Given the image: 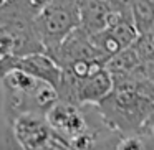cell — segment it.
<instances>
[{"label":"cell","mask_w":154,"mask_h":150,"mask_svg":"<svg viewBox=\"0 0 154 150\" xmlns=\"http://www.w3.org/2000/svg\"><path fill=\"white\" fill-rule=\"evenodd\" d=\"M4 93V114L7 122L20 114H43L58 101L51 84L40 81L20 69H10L0 81Z\"/></svg>","instance_id":"cell-1"},{"label":"cell","mask_w":154,"mask_h":150,"mask_svg":"<svg viewBox=\"0 0 154 150\" xmlns=\"http://www.w3.org/2000/svg\"><path fill=\"white\" fill-rule=\"evenodd\" d=\"M43 50L50 54L73 30L80 27L78 0H50L32 20Z\"/></svg>","instance_id":"cell-2"},{"label":"cell","mask_w":154,"mask_h":150,"mask_svg":"<svg viewBox=\"0 0 154 150\" xmlns=\"http://www.w3.org/2000/svg\"><path fill=\"white\" fill-rule=\"evenodd\" d=\"M8 124L20 150H63V143L48 125L43 114H20Z\"/></svg>","instance_id":"cell-3"},{"label":"cell","mask_w":154,"mask_h":150,"mask_svg":"<svg viewBox=\"0 0 154 150\" xmlns=\"http://www.w3.org/2000/svg\"><path fill=\"white\" fill-rule=\"evenodd\" d=\"M45 119L61 143L90 129L86 116L81 112L80 106H75L71 102H65L60 99L45 112Z\"/></svg>","instance_id":"cell-4"},{"label":"cell","mask_w":154,"mask_h":150,"mask_svg":"<svg viewBox=\"0 0 154 150\" xmlns=\"http://www.w3.org/2000/svg\"><path fill=\"white\" fill-rule=\"evenodd\" d=\"M48 56L53 58L60 68H66L76 61H98L103 64L106 63L103 56L98 53V50L93 46L90 35L80 27L71 31Z\"/></svg>","instance_id":"cell-5"},{"label":"cell","mask_w":154,"mask_h":150,"mask_svg":"<svg viewBox=\"0 0 154 150\" xmlns=\"http://www.w3.org/2000/svg\"><path fill=\"white\" fill-rule=\"evenodd\" d=\"M0 63L5 69V74L10 69H20L37 79L51 84L55 89L60 83L61 68L47 53H32L27 56H7L0 60Z\"/></svg>","instance_id":"cell-6"},{"label":"cell","mask_w":154,"mask_h":150,"mask_svg":"<svg viewBox=\"0 0 154 150\" xmlns=\"http://www.w3.org/2000/svg\"><path fill=\"white\" fill-rule=\"evenodd\" d=\"M113 89V78L104 66L94 69L78 81L76 102L78 106H96Z\"/></svg>","instance_id":"cell-7"},{"label":"cell","mask_w":154,"mask_h":150,"mask_svg":"<svg viewBox=\"0 0 154 150\" xmlns=\"http://www.w3.org/2000/svg\"><path fill=\"white\" fill-rule=\"evenodd\" d=\"M78 7H80V28L88 35H94L108 27L111 7L106 0H78Z\"/></svg>","instance_id":"cell-8"},{"label":"cell","mask_w":154,"mask_h":150,"mask_svg":"<svg viewBox=\"0 0 154 150\" xmlns=\"http://www.w3.org/2000/svg\"><path fill=\"white\" fill-rule=\"evenodd\" d=\"M104 68L111 76L114 74H144V64L139 60L133 46L123 48L104 63Z\"/></svg>","instance_id":"cell-9"},{"label":"cell","mask_w":154,"mask_h":150,"mask_svg":"<svg viewBox=\"0 0 154 150\" xmlns=\"http://www.w3.org/2000/svg\"><path fill=\"white\" fill-rule=\"evenodd\" d=\"M131 22L137 35L154 30V0H133Z\"/></svg>","instance_id":"cell-10"},{"label":"cell","mask_w":154,"mask_h":150,"mask_svg":"<svg viewBox=\"0 0 154 150\" xmlns=\"http://www.w3.org/2000/svg\"><path fill=\"white\" fill-rule=\"evenodd\" d=\"M131 46L134 48V51L137 53L143 64L152 63L154 61V31L137 35V38L134 40V43Z\"/></svg>","instance_id":"cell-11"},{"label":"cell","mask_w":154,"mask_h":150,"mask_svg":"<svg viewBox=\"0 0 154 150\" xmlns=\"http://www.w3.org/2000/svg\"><path fill=\"white\" fill-rule=\"evenodd\" d=\"M50 0H14V4L17 5L18 12L23 17L33 20V17L48 4Z\"/></svg>","instance_id":"cell-12"},{"label":"cell","mask_w":154,"mask_h":150,"mask_svg":"<svg viewBox=\"0 0 154 150\" xmlns=\"http://www.w3.org/2000/svg\"><path fill=\"white\" fill-rule=\"evenodd\" d=\"M114 150H144V147L137 134H129V135L118 137Z\"/></svg>","instance_id":"cell-13"},{"label":"cell","mask_w":154,"mask_h":150,"mask_svg":"<svg viewBox=\"0 0 154 150\" xmlns=\"http://www.w3.org/2000/svg\"><path fill=\"white\" fill-rule=\"evenodd\" d=\"M144 150H154V120H146L139 130H137Z\"/></svg>","instance_id":"cell-14"},{"label":"cell","mask_w":154,"mask_h":150,"mask_svg":"<svg viewBox=\"0 0 154 150\" xmlns=\"http://www.w3.org/2000/svg\"><path fill=\"white\" fill-rule=\"evenodd\" d=\"M5 76V71H4V66H2V63H0V81H2V78Z\"/></svg>","instance_id":"cell-15"},{"label":"cell","mask_w":154,"mask_h":150,"mask_svg":"<svg viewBox=\"0 0 154 150\" xmlns=\"http://www.w3.org/2000/svg\"><path fill=\"white\" fill-rule=\"evenodd\" d=\"M0 2H7V0H0Z\"/></svg>","instance_id":"cell-16"}]
</instances>
